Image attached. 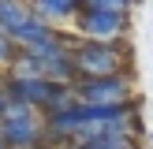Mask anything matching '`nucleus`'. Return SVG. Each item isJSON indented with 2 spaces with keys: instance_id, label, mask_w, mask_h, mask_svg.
<instances>
[{
  "instance_id": "11",
  "label": "nucleus",
  "mask_w": 153,
  "mask_h": 149,
  "mask_svg": "<svg viewBox=\"0 0 153 149\" xmlns=\"http://www.w3.org/2000/svg\"><path fill=\"white\" fill-rule=\"evenodd\" d=\"M4 93H7V71H0V101H4Z\"/></svg>"
},
{
  "instance_id": "2",
  "label": "nucleus",
  "mask_w": 153,
  "mask_h": 149,
  "mask_svg": "<svg viewBox=\"0 0 153 149\" xmlns=\"http://www.w3.org/2000/svg\"><path fill=\"white\" fill-rule=\"evenodd\" d=\"M75 93L82 104H127L134 101V71L101 74V78H75Z\"/></svg>"
},
{
  "instance_id": "12",
  "label": "nucleus",
  "mask_w": 153,
  "mask_h": 149,
  "mask_svg": "<svg viewBox=\"0 0 153 149\" xmlns=\"http://www.w3.org/2000/svg\"><path fill=\"white\" fill-rule=\"evenodd\" d=\"M67 149H101V145H86V142H75V145H67Z\"/></svg>"
},
{
  "instance_id": "6",
  "label": "nucleus",
  "mask_w": 153,
  "mask_h": 149,
  "mask_svg": "<svg viewBox=\"0 0 153 149\" xmlns=\"http://www.w3.org/2000/svg\"><path fill=\"white\" fill-rule=\"evenodd\" d=\"M34 15H41L52 26H64V22H75V15L82 11V0H30Z\"/></svg>"
},
{
  "instance_id": "1",
  "label": "nucleus",
  "mask_w": 153,
  "mask_h": 149,
  "mask_svg": "<svg viewBox=\"0 0 153 149\" xmlns=\"http://www.w3.org/2000/svg\"><path fill=\"white\" fill-rule=\"evenodd\" d=\"M75 71L79 78H101V74H123V71H134L131 60V41H90V37H79L75 41Z\"/></svg>"
},
{
  "instance_id": "9",
  "label": "nucleus",
  "mask_w": 153,
  "mask_h": 149,
  "mask_svg": "<svg viewBox=\"0 0 153 149\" xmlns=\"http://www.w3.org/2000/svg\"><path fill=\"white\" fill-rule=\"evenodd\" d=\"M142 0H82V7H101V11H134Z\"/></svg>"
},
{
  "instance_id": "4",
  "label": "nucleus",
  "mask_w": 153,
  "mask_h": 149,
  "mask_svg": "<svg viewBox=\"0 0 153 149\" xmlns=\"http://www.w3.org/2000/svg\"><path fill=\"white\" fill-rule=\"evenodd\" d=\"M0 134H4L7 149H30V145H45V138H49V127H45V116L4 119V123H0Z\"/></svg>"
},
{
  "instance_id": "8",
  "label": "nucleus",
  "mask_w": 153,
  "mask_h": 149,
  "mask_svg": "<svg viewBox=\"0 0 153 149\" xmlns=\"http://www.w3.org/2000/svg\"><path fill=\"white\" fill-rule=\"evenodd\" d=\"M52 30H56V26H52V22H45L41 15H34V19H26V22H22V26L15 30L11 37H15V45H19V49H30V45L45 41V37H49Z\"/></svg>"
},
{
  "instance_id": "3",
  "label": "nucleus",
  "mask_w": 153,
  "mask_h": 149,
  "mask_svg": "<svg viewBox=\"0 0 153 149\" xmlns=\"http://www.w3.org/2000/svg\"><path fill=\"white\" fill-rule=\"evenodd\" d=\"M75 34L90 41H123L131 34V11H101V7H82L75 15Z\"/></svg>"
},
{
  "instance_id": "10",
  "label": "nucleus",
  "mask_w": 153,
  "mask_h": 149,
  "mask_svg": "<svg viewBox=\"0 0 153 149\" xmlns=\"http://www.w3.org/2000/svg\"><path fill=\"white\" fill-rule=\"evenodd\" d=\"M15 52H19V45H15V37L7 34L4 26H0V71H7V63L15 60Z\"/></svg>"
},
{
  "instance_id": "13",
  "label": "nucleus",
  "mask_w": 153,
  "mask_h": 149,
  "mask_svg": "<svg viewBox=\"0 0 153 149\" xmlns=\"http://www.w3.org/2000/svg\"><path fill=\"white\" fill-rule=\"evenodd\" d=\"M0 149H7V142H4V134H0Z\"/></svg>"
},
{
  "instance_id": "14",
  "label": "nucleus",
  "mask_w": 153,
  "mask_h": 149,
  "mask_svg": "<svg viewBox=\"0 0 153 149\" xmlns=\"http://www.w3.org/2000/svg\"><path fill=\"white\" fill-rule=\"evenodd\" d=\"M30 149H49V145H30Z\"/></svg>"
},
{
  "instance_id": "5",
  "label": "nucleus",
  "mask_w": 153,
  "mask_h": 149,
  "mask_svg": "<svg viewBox=\"0 0 153 149\" xmlns=\"http://www.w3.org/2000/svg\"><path fill=\"white\" fill-rule=\"evenodd\" d=\"M52 89H56V82L52 78H11L7 74V93L11 97H22L26 104H34V108H45L49 104V97H52ZM45 116V112H41Z\"/></svg>"
},
{
  "instance_id": "7",
  "label": "nucleus",
  "mask_w": 153,
  "mask_h": 149,
  "mask_svg": "<svg viewBox=\"0 0 153 149\" xmlns=\"http://www.w3.org/2000/svg\"><path fill=\"white\" fill-rule=\"evenodd\" d=\"M26 19H34L30 0H0V26H4L7 34H15Z\"/></svg>"
}]
</instances>
